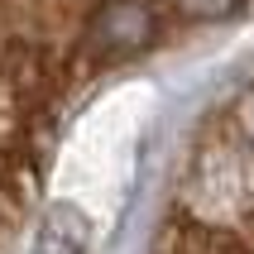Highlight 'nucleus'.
<instances>
[{"label":"nucleus","mask_w":254,"mask_h":254,"mask_svg":"<svg viewBox=\"0 0 254 254\" xmlns=\"http://www.w3.org/2000/svg\"><path fill=\"white\" fill-rule=\"evenodd\" d=\"M82 250H86V221L72 206L48 211V221L39 230V254H82Z\"/></svg>","instance_id":"nucleus-1"}]
</instances>
